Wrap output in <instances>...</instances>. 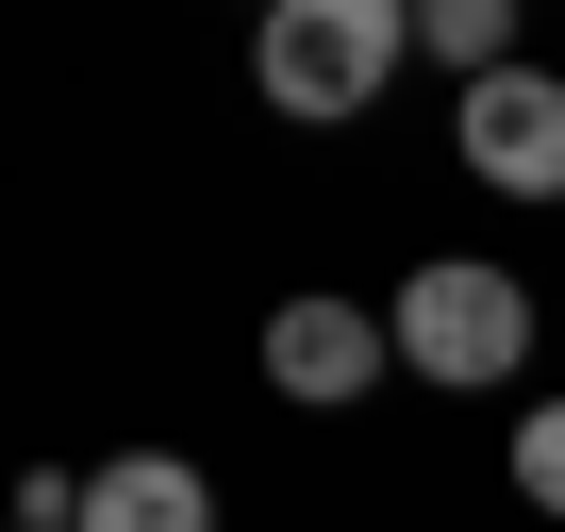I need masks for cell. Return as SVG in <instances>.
I'll use <instances>...</instances> for the list:
<instances>
[{"instance_id":"8992f818","label":"cell","mask_w":565,"mask_h":532,"mask_svg":"<svg viewBox=\"0 0 565 532\" xmlns=\"http://www.w3.org/2000/svg\"><path fill=\"white\" fill-rule=\"evenodd\" d=\"M416 51L466 67V84H499L515 67V0H416Z\"/></svg>"},{"instance_id":"277c9868","label":"cell","mask_w":565,"mask_h":532,"mask_svg":"<svg viewBox=\"0 0 565 532\" xmlns=\"http://www.w3.org/2000/svg\"><path fill=\"white\" fill-rule=\"evenodd\" d=\"M383 366H399V333H383L366 300H282V317H266V383L300 400V416H350Z\"/></svg>"},{"instance_id":"ba28073f","label":"cell","mask_w":565,"mask_h":532,"mask_svg":"<svg viewBox=\"0 0 565 532\" xmlns=\"http://www.w3.org/2000/svg\"><path fill=\"white\" fill-rule=\"evenodd\" d=\"M0 532H18V515H0Z\"/></svg>"},{"instance_id":"52a82bcc","label":"cell","mask_w":565,"mask_h":532,"mask_svg":"<svg viewBox=\"0 0 565 532\" xmlns=\"http://www.w3.org/2000/svg\"><path fill=\"white\" fill-rule=\"evenodd\" d=\"M515 499H532V515H565V400H532V416H515Z\"/></svg>"},{"instance_id":"5b68a950","label":"cell","mask_w":565,"mask_h":532,"mask_svg":"<svg viewBox=\"0 0 565 532\" xmlns=\"http://www.w3.org/2000/svg\"><path fill=\"white\" fill-rule=\"evenodd\" d=\"M84 532H216V482L183 449H117V466H84Z\"/></svg>"},{"instance_id":"3957f363","label":"cell","mask_w":565,"mask_h":532,"mask_svg":"<svg viewBox=\"0 0 565 532\" xmlns=\"http://www.w3.org/2000/svg\"><path fill=\"white\" fill-rule=\"evenodd\" d=\"M449 150H466V183H499V200H565V84H548V67L466 84V100H449Z\"/></svg>"},{"instance_id":"6da1fadb","label":"cell","mask_w":565,"mask_h":532,"mask_svg":"<svg viewBox=\"0 0 565 532\" xmlns=\"http://www.w3.org/2000/svg\"><path fill=\"white\" fill-rule=\"evenodd\" d=\"M399 67H416V0H282V18L249 34V84L300 134H350Z\"/></svg>"},{"instance_id":"7a4b0ae2","label":"cell","mask_w":565,"mask_h":532,"mask_svg":"<svg viewBox=\"0 0 565 532\" xmlns=\"http://www.w3.org/2000/svg\"><path fill=\"white\" fill-rule=\"evenodd\" d=\"M383 333H399V366L416 383H449V400H499L515 366H532V284L499 249H433L416 284L383 300Z\"/></svg>"}]
</instances>
